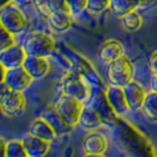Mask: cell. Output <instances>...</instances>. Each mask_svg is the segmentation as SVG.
<instances>
[{"mask_svg": "<svg viewBox=\"0 0 157 157\" xmlns=\"http://www.w3.org/2000/svg\"><path fill=\"white\" fill-rule=\"evenodd\" d=\"M61 95H66L85 103L90 96L92 88L81 75L74 71L66 73L59 81Z\"/></svg>", "mask_w": 157, "mask_h": 157, "instance_id": "1", "label": "cell"}, {"mask_svg": "<svg viewBox=\"0 0 157 157\" xmlns=\"http://www.w3.org/2000/svg\"><path fill=\"white\" fill-rule=\"evenodd\" d=\"M22 48L27 56L46 58L55 49V41L51 35L42 32L29 34L22 44Z\"/></svg>", "mask_w": 157, "mask_h": 157, "instance_id": "2", "label": "cell"}, {"mask_svg": "<svg viewBox=\"0 0 157 157\" xmlns=\"http://www.w3.org/2000/svg\"><path fill=\"white\" fill-rule=\"evenodd\" d=\"M134 68L130 60L127 56H121L110 65H108V80L110 85L124 87L132 81Z\"/></svg>", "mask_w": 157, "mask_h": 157, "instance_id": "3", "label": "cell"}, {"mask_svg": "<svg viewBox=\"0 0 157 157\" xmlns=\"http://www.w3.org/2000/svg\"><path fill=\"white\" fill-rule=\"evenodd\" d=\"M85 103L80 102L78 100L66 95H60L56 100L54 108L56 109L58 114L62 117L67 124L71 128L78 124V118L81 115V111L83 109Z\"/></svg>", "mask_w": 157, "mask_h": 157, "instance_id": "4", "label": "cell"}, {"mask_svg": "<svg viewBox=\"0 0 157 157\" xmlns=\"http://www.w3.org/2000/svg\"><path fill=\"white\" fill-rule=\"evenodd\" d=\"M0 109L8 117H19L26 110V98L24 93L7 89L0 96Z\"/></svg>", "mask_w": 157, "mask_h": 157, "instance_id": "5", "label": "cell"}, {"mask_svg": "<svg viewBox=\"0 0 157 157\" xmlns=\"http://www.w3.org/2000/svg\"><path fill=\"white\" fill-rule=\"evenodd\" d=\"M0 24L12 35L24 32L27 26V21L24 14L13 4L7 5L0 11Z\"/></svg>", "mask_w": 157, "mask_h": 157, "instance_id": "6", "label": "cell"}, {"mask_svg": "<svg viewBox=\"0 0 157 157\" xmlns=\"http://www.w3.org/2000/svg\"><path fill=\"white\" fill-rule=\"evenodd\" d=\"M87 105L92 107L94 110L102 117L105 122L114 123L117 120V115L114 113L113 108L110 107L108 98L105 95V92L101 88H94L92 89L90 96L87 101Z\"/></svg>", "mask_w": 157, "mask_h": 157, "instance_id": "7", "label": "cell"}, {"mask_svg": "<svg viewBox=\"0 0 157 157\" xmlns=\"http://www.w3.org/2000/svg\"><path fill=\"white\" fill-rule=\"evenodd\" d=\"M32 81L33 78L28 75V73L24 69V67H18L6 71L4 85L10 90L24 93V90H26L32 85Z\"/></svg>", "mask_w": 157, "mask_h": 157, "instance_id": "8", "label": "cell"}, {"mask_svg": "<svg viewBox=\"0 0 157 157\" xmlns=\"http://www.w3.org/2000/svg\"><path fill=\"white\" fill-rule=\"evenodd\" d=\"M123 92L127 100V103L130 110L137 111L142 110L144 100L147 96V92L138 82L131 81L127 86L123 87Z\"/></svg>", "mask_w": 157, "mask_h": 157, "instance_id": "9", "label": "cell"}, {"mask_svg": "<svg viewBox=\"0 0 157 157\" xmlns=\"http://www.w3.org/2000/svg\"><path fill=\"white\" fill-rule=\"evenodd\" d=\"M26 58L27 55L22 46L13 45L10 48L0 52V63L2 65V67L6 71L18 68V67H22Z\"/></svg>", "mask_w": 157, "mask_h": 157, "instance_id": "10", "label": "cell"}, {"mask_svg": "<svg viewBox=\"0 0 157 157\" xmlns=\"http://www.w3.org/2000/svg\"><path fill=\"white\" fill-rule=\"evenodd\" d=\"M105 92V95H107V98H108V102L113 108L114 113L117 115V117L118 116H123L130 110L129 107H128V103H127L124 92H123L122 87L110 85Z\"/></svg>", "mask_w": 157, "mask_h": 157, "instance_id": "11", "label": "cell"}, {"mask_svg": "<svg viewBox=\"0 0 157 157\" xmlns=\"http://www.w3.org/2000/svg\"><path fill=\"white\" fill-rule=\"evenodd\" d=\"M123 51H124L123 45L118 40H107L98 48V56L102 63L108 66L118 58L123 56Z\"/></svg>", "mask_w": 157, "mask_h": 157, "instance_id": "12", "label": "cell"}, {"mask_svg": "<svg viewBox=\"0 0 157 157\" xmlns=\"http://www.w3.org/2000/svg\"><path fill=\"white\" fill-rule=\"evenodd\" d=\"M108 149V140L103 134L98 131L89 132L82 141V150L86 155L89 154H100L103 155Z\"/></svg>", "mask_w": 157, "mask_h": 157, "instance_id": "13", "label": "cell"}, {"mask_svg": "<svg viewBox=\"0 0 157 157\" xmlns=\"http://www.w3.org/2000/svg\"><path fill=\"white\" fill-rule=\"evenodd\" d=\"M22 67L33 80L45 78L49 72V62L46 58L40 56H27Z\"/></svg>", "mask_w": 157, "mask_h": 157, "instance_id": "14", "label": "cell"}, {"mask_svg": "<svg viewBox=\"0 0 157 157\" xmlns=\"http://www.w3.org/2000/svg\"><path fill=\"white\" fill-rule=\"evenodd\" d=\"M28 157H46L49 151V142L27 134L21 138Z\"/></svg>", "mask_w": 157, "mask_h": 157, "instance_id": "15", "label": "cell"}, {"mask_svg": "<svg viewBox=\"0 0 157 157\" xmlns=\"http://www.w3.org/2000/svg\"><path fill=\"white\" fill-rule=\"evenodd\" d=\"M40 117L44 118L47 123L52 127L54 132L56 134V136L65 135L67 132H69L71 129H72L58 114V111L54 108V105H48L46 109L41 113Z\"/></svg>", "mask_w": 157, "mask_h": 157, "instance_id": "16", "label": "cell"}, {"mask_svg": "<svg viewBox=\"0 0 157 157\" xmlns=\"http://www.w3.org/2000/svg\"><path fill=\"white\" fill-rule=\"evenodd\" d=\"M105 121L98 115L92 107L85 105L78 118V125L86 130H96L102 127Z\"/></svg>", "mask_w": 157, "mask_h": 157, "instance_id": "17", "label": "cell"}, {"mask_svg": "<svg viewBox=\"0 0 157 157\" xmlns=\"http://www.w3.org/2000/svg\"><path fill=\"white\" fill-rule=\"evenodd\" d=\"M28 134L34 136V137L47 141V142H52L53 140L56 137V134L54 132L52 127L41 117L33 120L32 123L29 124V128H28Z\"/></svg>", "mask_w": 157, "mask_h": 157, "instance_id": "18", "label": "cell"}, {"mask_svg": "<svg viewBox=\"0 0 157 157\" xmlns=\"http://www.w3.org/2000/svg\"><path fill=\"white\" fill-rule=\"evenodd\" d=\"M48 25L51 29L56 33L66 32L72 26V15L67 13H52L48 18Z\"/></svg>", "mask_w": 157, "mask_h": 157, "instance_id": "19", "label": "cell"}, {"mask_svg": "<svg viewBox=\"0 0 157 157\" xmlns=\"http://www.w3.org/2000/svg\"><path fill=\"white\" fill-rule=\"evenodd\" d=\"M137 7L138 5L135 0H110L109 4L110 11L118 18H122L128 13L136 11Z\"/></svg>", "mask_w": 157, "mask_h": 157, "instance_id": "20", "label": "cell"}, {"mask_svg": "<svg viewBox=\"0 0 157 157\" xmlns=\"http://www.w3.org/2000/svg\"><path fill=\"white\" fill-rule=\"evenodd\" d=\"M142 111L145 117L151 122H157V93L149 92L144 100Z\"/></svg>", "mask_w": 157, "mask_h": 157, "instance_id": "21", "label": "cell"}, {"mask_svg": "<svg viewBox=\"0 0 157 157\" xmlns=\"http://www.w3.org/2000/svg\"><path fill=\"white\" fill-rule=\"evenodd\" d=\"M121 24H122V26L125 31L132 33L137 32L138 29L142 27L143 20H142L141 14L137 13L136 11H134V12H130L124 17H122L121 18Z\"/></svg>", "mask_w": 157, "mask_h": 157, "instance_id": "22", "label": "cell"}, {"mask_svg": "<svg viewBox=\"0 0 157 157\" xmlns=\"http://www.w3.org/2000/svg\"><path fill=\"white\" fill-rule=\"evenodd\" d=\"M5 157H28L21 140H12L7 142Z\"/></svg>", "mask_w": 157, "mask_h": 157, "instance_id": "23", "label": "cell"}, {"mask_svg": "<svg viewBox=\"0 0 157 157\" xmlns=\"http://www.w3.org/2000/svg\"><path fill=\"white\" fill-rule=\"evenodd\" d=\"M110 0H87L86 11L92 14H100L109 8Z\"/></svg>", "mask_w": 157, "mask_h": 157, "instance_id": "24", "label": "cell"}, {"mask_svg": "<svg viewBox=\"0 0 157 157\" xmlns=\"http://www.w3.org/2000/svg\"><path fill=\"white\" fill-rule=\"evenodd\" d=\"M49 13H67L71 14L67 5V0H47Z\"/></svg>", "mask_w": 157, "mask_h": 157, "instance_id": "25", "label": "cell"}, {"mask_svg": "<svg viewBox=\"0 0 157 157\" xmlns=\"http://www.w3.org/2000/svg\"><path fill=\"white\" fill-rule=\"evenodd\" d=\"M14 45L13 35L7 31L5 27L0 24V52L5 51L7 48Z\"/></svg>", "mask_w": 157, "mask_h": 157, "instance_id": "26", "label": "cell"}, {"mask_svg": "<svg viewBox=\"0 0 157 157\" xmlns=\"http://www.w3.org/2000/svg\"><path fill=\"white\" fill-rule=\"evenodd\" d=\"M71 15H78L87 8V0H67Z\"/></svg>", "mask_w": 157, "mask_h": 157, "instance_id": "27", "label": "cell"}, {"mask_svg": "<svg viewBox=\"0 0 157 157\" xmlns=\"http://www.w3.org/2000/svg\"><path fill=\"white\" fill-rule=\"evenodd\" d=\"M32 4L35 7V10L45 18H48L51 15L48 6H47V0H32Z\"/></svg>", "mask_w": 157, "mask_h": 157, "instance_id": "28", "label": "cell"}, {"mask_svg": "<svg viewBox=\"0 0 157 157\" xmlns=\"http://www.w3.org/2000/svg\"><path fill=\"white\" fill-rule=\"evenodd\" d=\"M149 66L152 75H157V49L151 53L150 59H149Z\"/></svg>", "mask_w": 157, "mask_h": 157, "instance_id": "29", "label": "cell"}, {"mask_svg": "<svg viewBox=\"0 0 157 157\" xmlns=\"http://www.w3.org/2000/svg\"><path fill=\"white\" fill-rule=\"evenodd\" d=\"M6 143L2 138L0 137V157H5L6 156Z\"/></svg>", "mask_w": 157, "mask_h": 157, "instance_id": "30", "label": "cell"}, {"mask_svg": "<svg viewBox=\"0 0 157 157\" xmlns=\"http://www.w3.org/2000/svg\"><path fill=\"white\" fill-rule=\"evenodd\" d=\"M150 92L157 93V75H152L150 80Z\"/></svg>", "mask_w": 157, "mask_h": 157, "instance_id": "31", "label": "cell"}, {"mask_svg": "<svg viewBox=\"0 0 157 157\" xmlns=\"http://www.w3.org/2000/svg\"><path fill=\"white\" fill-rule=\"evenodd\" d=\"M5 75H6V69L2 67V65L0 63V85L4 83V80H5Z\"/></svg>", "mask_w": 157, "mask_h": 157, "instance_id": "32", "label": "cell"}, {"mask_svg": "<svg viewBox=\"0 0 157 157\" xmlns=\"http://www.w3.org/2000/svg\"><path fill=\"white\" fill-rule=\"evenodd\" d=\"M137 2L138 6H147V5H150L152 4L155 0H135Z\"/></svg>", "mask_w": 157, "mask_h": 157, "instance_id": "33", "label": "cell"}, {"mask_svg": "<svg viewBox=\"0 0 157 157\" xmlns=\"http://www.w3.org/2000/svg\"><path fill=\"white\" fill-rule=\"evenodd\" d=\"M12 2H13V0H0V11H1L4 7H6L7 5L12 4Z\"/></svg>", "mask_w": 157, "mask_h": 157, "instance_id": "34", "label": "cell"}, {"mask_svg": "<svg viewBox=\"0 0 157 157\" xmlns=\"http://www.w3.org/2000/svg\"><path fill=\"white\" fill-rule=\"evenodd\" d=\"M32 0H13L14 4H18V5H26V4H29Z\"/></svg>", "mask_w": 157, "mask_h": 157, "instance_id": "35", "label": "cell"}, {"mask_svg": "<svg viewBox=\"0 0 157 157\" xmlns=\"http://www.w3.org/2000/svg\"><path fill=\"white\" fill-rule=\"evenodd\" d=\"M85 157H105V155H100V154H89V155H86Z\"/></svg>", "mask_w": 157, "mask_h": 157, "instance_id": "36", "label": "cell"}]
</instances>
